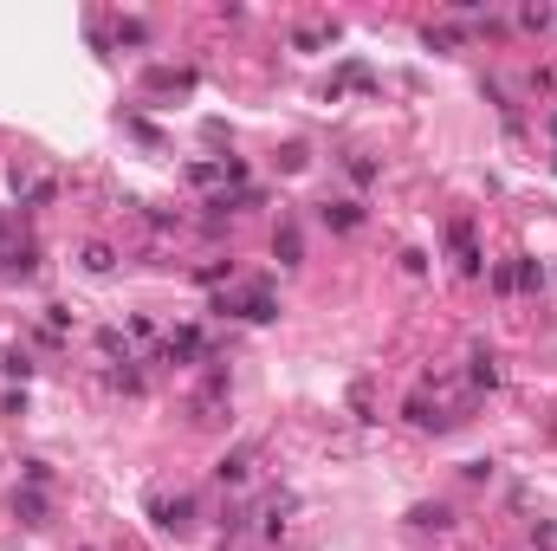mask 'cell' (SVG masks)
<instances>
[{"instance_id": "cell-25", "label": "cell", "mask_w": 557, "mask_h": 551, "mask_svg": "<svg viewBox=\"0 0 557 551\" xmlns=\"http://www.w3.org/2000/svg\"><path fill=\"white\" fill-rule=\"evenodd\" d=\"M493 292H518V280H512V266H506V260L493 266Z\"/></svg>"}, {"instance_id": "cell-17", "label": "cell", "mask_w": 557, "mask_h": 551, "mask_svg": "<svg viewBox=\"0 0 557 551\" xmlns=\"http://www.w3.org/2000/svg\"><path fill=\"white\" fill-rule=\"evenodd\" d=\"M194 280H201V286H220V280H234V260H208V266H194Z\"/></svg>"}, {"instance_id": "cell-21", "label": "cell", "mask_w": 557, "mask_h": 551, "mask_svg": "<svg viewBox=\"0 0 557 551\" xmlns=\"http://www.w3.org/2000/svg\"><path fill=\"white\" fill-rule=\"evenodd\" d=\"M532 551H557V519H538L532 526Z\"/></svg>"}, {"instance_id": "cell-19", "label": "cell", "mask_w": 557, "mask_h": 551, "mask_svg": "<svg viewBox=\"0 0 557 551\" xmlns=\"http://www.w3.org/2000/svg\"><path fill=\"white\" fill-rule=\"evenodd\" d=\"M188 182H194V188H214V182H220V156H214V162H188Z\"/></svg>"}, {"instance_id": "cell-13", "label": "cell", "mask_w": 557, "mask_h": 551, "mask_svg": "<svg viewBox=\"0 0 557 551\" xmlns=\"http://www.w3.org/2000/svg\"><path fill=\"white\" fill-rule=\"evenodd\" d=\"M408 519H415V526H434V532H448V526H454V512H448V506H415Z\"/></svg>"}, {"instance_id": "cell-15", "label": "cell", "mask_w": 557, "mask_h": 551, "mask_svg": "<svg viewBox=\"0 0 557 551\" xmlns=\"http://www.w3.org/2000/svg\"><path fill=\"white\" fill-rule=\"evenodd\" d=\"M117 46H150V20H117Z\"/></svg>"}, {"instance_id": "cell-24", "label": "cell", "mask_w": 557, "mask_h": 551, "mask_svg": "<svg viewBox=\"0 0 557 551\" xmlns=\"http://www.w3.org/2000/svg\"><path fill=\"white\" fill-rule=\"evenodd\" d=\"M402 272H415V280L428 272V254H422V246H408V254H402Z\"/></svg>"}, {"instance_id": "cell-16", "label": "cell", "mask_w": 557, "mask_h": 551, "mask_svg": "<svg viewBox=\"0 0 557 551\" xmlns=\"http://www.w3.org/2000/svg\"><path fill=\"white\" fill-rule=\"evenodd\" d=\"M78 260H85V272H110V266H117V254H110V246H98V240H91Z\"/></svg>"}, {"instance_id": "cell-8", "label": "cell", "mask_w": 557, "mask_h": 551, "mask_svg": "<svg viewBox=\"0 0 557 551\" xmlns=\"http://www.w3.org/2000/svg\"><path fill=\"white\" fill-rule=\"evenodd\" d=\"M46 486H20L13 493V519H20V526H46Z\"/></svg>"}, {"instance_id": "cell-2", "label": "cell", "mask_w": 557, "mask_h": 551, "mask_svg": "<svg viewBox=\"0 0 557 551\" xmlns=\"http://www.w3.org/2000/svg\"><path fill=\"white\" fill-rule=\"evenodd\" d=\"M214 312H220V318H246V324H272V318H278V298H272L266 286H246L240 298L220 292V298H214Z\"/></svg>"}, {"instance_id": "cell-14", "label": "cell", "mask_w": 557, "mask_h": 551, "mask_svg": "<svg viewBox=\"0 0 557 551\" xmlns=\"http://www.w3.org/2000/svg\"><path fill=\"white\" fill-rule=\"evenodd\" d=\"M512 280H518V292H538V286H544V266H538V260H518Z\"/></svg>"}, {"instance_id": "cell-7", "label": "cell", "mask_w": 557, "mask_h": 551, "mask_svg": "<svg viewBox=\"0 0 557 551\" xmlns=\"http://www.w3.org/2000/svg\"><path fill=\"white\" fill-rule=\"evenodd\" d=\"M246 474H253V448H234V454L214 461V480L220 486H246Z\"/></svg>"}, {"instance_id": "cell-20", "label": "cell", "mask_w": 557, "mask_h": 551, "mask_svg": "<svg viewBox=\"0 0 557 551\" xmlns=\"http://www.w3.org/2000/svg\"><path fill=\"white\" fill-rule=\"evenodd\" d=\"M0 370L26 383V376H33V357H26V350H7V357H0Z\"/></svg>"}, {"instance_id": "cell-9", "label": "cell", "mask_w": 557, "mask_h": 551, "mask_svg": "<svg viewBox=\"0 0 557 551\" xmlns=\"http://www.w3.org/2000/svg\"><path fill=\"white\" fill-rule=\"evenodd\" d=\"M467 383H473V390H499V357H493L486 344L467 357Z\"/></svg>"}, {"instance_id": "cell-22", "label": "cell", "mask_w": 557, "mask_h": 551, "mask_svg": "<svg viewBox=\"0 0 557 551\" xmlns=\"http://www.w3.org/2000/svg\"><path fill=\"white\" fill-rule=\"evenodd\" d=\"M304 162H312V156H304V143H286V150H278V169H286V176H298Z\"/></svg>"}, {"instance_id": "cell-26", "label": "cell", "mask_w": 557, "mask_h": 551, "mask_svg": "<svg viewBox=\"0 0 557 551\" xmlns=\"http://www.w3.org/2000/svg\"><path fill=\"white\" fill-rule=\"evenodd\" d=\"M20 467H26V486H46V480H52V467H46V461H20Z\"/></svg>"}, {"instance_id": "cell-5", "label": "cell", "mask_w": 557, "mask_h": 551, "mask_svg": "<svg viewBox=\"0 0 557 551\" xmlns=\"http://www.w3.org/2000/svg\"><path fill=\"white\" fill-rule=\"evenodd\" d=\"M318 220H324L330 234H356V228H364V202H324Z\"/></svg>"}, {"instance_id": "cell-23", "label": "cell", "mask_w": 557, "mask_h": 551, "mask_svg": "<svg viewBox=\"0 0 557 551\" xmlns=\"http://www.w3.org/2000/svg\"><path fill=\"white\" fill-rule=\"evenodd\" d=\"M551 20H557L551 7H525V13H518V26H525V33H544V26H551Z\"/></svg>"}, {"instance_id": "cell-28", "label": "cell", "mask_w": 557, "mask_h": 551, "mask_svg": "<svg viewBox=\"0 0 557 551\" xmlns=\"http://www.w3.org/2000/svg\"><path fill=\"white\" fill-rule=\"evenodd\" d=\"M551 169H557V162H551Z\"/></svg>"}, {"instance_id": "cell-11", "label": "cell", "mask_w": 557, "mask_h": 551, "mask_svg": "<svg viewBox=\"0 0 557 551\" xmlns=\"http://www.w3.org/2000/svg\"><path fill=\"white\" fill-rule=\"evenodd\" d=\"M98 350L110 357V364H136V350H130V338H124L117 324H104V331H98Z\"/></svg>"}, {"instance_id": "cell-4", "label": "cell", "mask_w": 557, "mask_h": 551, "mask_svg": "<svg viewBox=\"0 0 557 551\" xmlns=\"http://www.w3.org/2000/svg\"><path fill=\"white\" fill-rule=\"evenodd\" d=\"M150 519H156L162 532H176V538H182V532L194 526V500H188V493H176V500H150Z\"/></svg>"}, {"instance_id": "cell-10", "label": "cell", "mask_w": 557, "mask_h": 551, "mask_svg": "<svg viewBox=\"0 0 557 551\" xmlns=\"http://www.w3.org/2000/svg\"><path fill=\"white\" fill-rule=\"evenodd\" d=\"M402 416H408L415 428H434V435H448V428H454V416H441V409H428V396H408V409H402Z\"/></svg>"}, {"instance_id": "cell-3", "label": "cell", "mask_w": 557, "mask_h": 551, "mask_svg": "<svg viewBox=\"0 0 557 551\" xmlns=\"http://www.w3.org/2000/svg\"><path fill=\"white\" fill-rule=\"evenodd\" d=\"M448 254H454V266L467 272V280L486 272V254H480V240H473V220H448Z\"/></svg>"}, {"instance_id": "cell-18", "label": "cell", "mask_w": 557, "mask_h": 551, "mask_svg": "<svg viewBox=\"0 0 557 551\" xmlns=\"http://www.w3.org/2000/svg\"><path fill=\"white\" fill-rule=\"evenodd\" d=\"M422 39H428L434 52H454V46H460V26H428V33H422Z\"/></svg>"}, {"instance_id": "cell-1", "label": "cell", "mask_w": 557, "mask_h": 551, "mask_svg": "<svg viewBox=\"0 0 557 551\" xmlns=\"http://www.w3.org/2000/svg\"><path fill=\"white\" fill-rule=\"evenodd\" d=\"M150 364H169V370H176V364H220V357H214V344H208L194 324H176L169 338H156Z\"/></svg>"}, {"instance_id": "cell-12", "label": "cell", "mask_w": 557, "mask_h": 551, "mask_svg": "<svg viewBox=\"0 0 557 551\" xmlns=\"http://www.w3.org/2000/svg\"><path fill=\"white\" fill-rule=\"evenodd\" d=\"M344 176H350L356 188H370V182H376L382 169H376V162H370V156H344Z\"/></svg>"}, {"instance_id": "cell-27", "label": "cell", "mask_w": 557, "mask_h": 551, "mask_svg": "<svg viewBox=\"0 0 557 551\" xmlns=\"http://www.w3.org/2000/svg\"><path fill=\"white\" fill-rule=\"evenodd\" d=\"M544 130H551V136H557V110H544Z\"/></svg>"}, {"instance_id": "cell-6", "label": "cell", "mask_w": 557, "mask_h": 551, "mask_svg": "<svg viewBox=\"0 0 557 551\" xmlns=\"http://www.w3.org/2000/svg\"><path fill=\"white\" fill-rule=\"evenodd\" d=\"M272 254H278V266H298V260H304V234H298V220H278V228H272Z\"/></svg>"}]
</instances>
